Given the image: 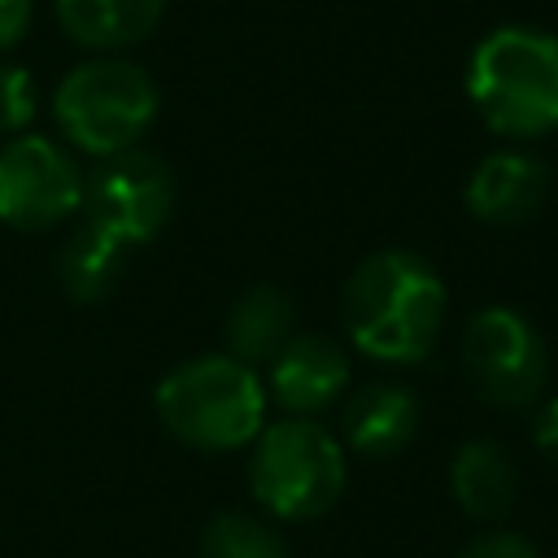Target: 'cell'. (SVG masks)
Masks as SVG:
<instances>
[{
	"instance_id": "cell-1",
	"label": "cell",
	"mask_w": 558,
	"mask_h": 558,
	"mask_svg": "<svg viewBox=\"0 0 558 558\" xmlns=\"http://www.w3.org/2000/svg\"><path fill=\"white\" fill-rule=\"evenodd\" d=\"M344 331L375 362H423L436 344L445 318V283L440 275L405 253L384 248L371 253L344 283Z\"/></svg>"
},
{
	"instance_id": "cell-2",
	"label": "cell",
	"mask_w": 558,
	"mask_h": 558,
	"mask_svg": "<svg viewBox=\"0 0 558 558\" xmlns=\"http://www.w3.org/2000/svg\"><path fill=\"white\" fill-rule=\"evenodd\" d=\"M466 96L484 126L506 140L558 131V35L536 26L488 31L466 61Z\"/></svg>"
},
{
	"instance_id": "cell-3",
	"label": "cell",
	"mask_w": 558,
	"mask_h": 558,
	"mask_svg": "<svg viewBox=\"0 0 558 558\" xmlns=\"http://www.w3.org/2000/svg\"><path fill=\"white\" fill-rule=\"evenodd\" d=\"M157 414L192 449H240L262 432L266 388L257 371L231 353L192 357L157 384Z\"/></svg>"
},
{
	"instance_id": "cell-4",
	"label": "cell",
	"mask_w": 558,
	"mask_h": 558,
	"mask_svg": "<svg viewBox=\"0 0 558 558\" xmlns=\"http://www.w3.org/2000/svg\"><path fill=\"white\" fill-rule=\"evenodd\" d=\"M52 113L61 135L87 157H118L157 118V83L126 57H87L74 65L57 96Z\"/></svg>"
},
{
	"instance_id": "cell-5",
	"label": "cell",
	"mask_w": 558,
	"mask_h": 558,
	"mask_svg": "<svg viewBox=\"0 0 558 558\" xmlns=\"http://www.w3.org/2000/svg\"><path fill=\"white\" fill-rule=\"evenodd\" d=\"M248 480L257 501L279 519H314L344 488V449L314 418H279L257 432Z\"/></svg>"
},
{
	"instance_id": "cell-6",
	"label": "cell",
	"mask_w": 558,
	"mask_h": 558,
	"mask_svg": "<svg viewBox=\"0 0 558 558\" xmlns=\"http://www.w3.org/2000/svg\"><path fill=\"white\" fill-rule=\"evenodd\" d=\"M462 366L484 401L501 410H527L545 392L549 353H545L541 331L519 310L488 305L466 323Z\"/></svg>"
},
{
	"instance_id": "cell-7",
	"label": "cell",
	"mask_w": 558,
	"mask_h": 558,
	"mask_svg": "<svg viewBox=\"0 0 558 558\" xmlns=\"http://www.w3.org/2000/svg\"><path fill=\"white\" fill-rule=\"evenodd\" d=\"M83 170L48 135H13L0 148V222L48 231L83 209Z\"/></svg>"
},
{
	"instance_id": "cell-8",
	"label": "cell",
	"mask_w": 558,
	"mask_h": 558,
	"mask_svg": "<svg viewBox=\"0 0 558 558\" xmlns=\"http://www.w3.org/2000/svg\"><path fill=\"white\" fill-rule=\"evenodd\" d=\"M83 205L92 227L122 240L126 248H140L170 222V209H174L170 166L140 148L105 157V166L83 187Z\"/></svg>"
},
{
	"instance_id": "cell-9",
	"label": "cell",
	"mask_w": 558,
	"mask_h": 558,
	"mask_svg": "<svg viewBox=\"0 0 558 558\" xmlns=\"http://www.w3.org/2000/svg\"><path fill=\"white\" fill-rule=\"evenodd\" d=\"M549 196V166L523 148L488 153L466 179V209L480 222L514 227L527 222Z\"/></svg>"
},
{
	"instance_id": "cell-10",
	"label": "cell",
	"mask_w": 558,
	"mask_h": 558,
	"mask_svg": "<svg viewBox=\"0 0 558 558\" xmlns=\"http://www.w3.org/2000/svg\"><path fill=\"white\" fill-rule=\"evenodd\" d=\"M344 384H349V362L327 336H292L270 357L275 401L296 418L327 410L344 392Z\"/></svg>"
},
{
	"instance_id": "cell-11",
	"label": "cell",
	"mask_w": 558,
	"mask_h": 558,
	"mask_svg": "<svg viewBox=\"0 0 558 558\" xmlns=\"http://www.w3.org/2000/svg\"><path fill=\"white\" fill-rule=\"evenodd\" d=\"M166 0H57L61 31L87 52H118L157 31Z\"/></svg>"
},
{
	"instance_id": "cell-12",
	"label": "cell",
	"mask_w": 558,
	"mask_h": 558,
	"mask_svg": "<svg viewBox=\"0 0 558 558\" xmlns=\"http://www.w3.org/2000/svg\"><path fill=\"white\" fill-rule=\"evenodd\" d=\"M418 432V401L397 384H366L344 405V436L362 458H392Z\"/></svg>"
},
{
	"instance_id": "cell-13",
	"label": "cell",
	"mask_w": 558,
	"mask_h": 558,
	"mask_svg": "<svg viewBox=\"0 0 558 558\" xmlns=\"http://www.w3.org/2000/svg\"><path fill=\"white\" fill-rule=\"evenodd\" d=\"M449 488L471 519H501L514 506V462L497 440H466L449 462Z\"/></svg>"
},
{
	"instance_id": "cell-14",
	"label": "cell",
	"mask_w": 558,
	"mask_h": 558,
	"mask_svg": "<svg viewBox=\"0 0 558 558\" xmlns=\"http://www.w3.org/2000/svg\"><path fill=\"white\" fill-rule=\"evenodd\" d=\"M292 340V301L275 283H253L227 314V344L240 362H270Z\"/></svg>"
},
{
	"instance_id": "cell-15",
	"label": "cell",
	"mask_w": 558,
	"mask_h": 558,
	"mask_svg": "<svg viewBox=\"0 0 558 558\" xmlns=\"http://www.w3.org/2000/svg\"><path fill=\"white\" fill-rule=\"evenodd\" d=\"M126 253H131V248H126L122 240H113V235H105L100 227L83 222V227L70 235V244L61 248V288H65L78 305L109 296V292L118 288L122 270H126Z\"/></svg>"
},
{
	"instance_id": "cell-16",
	"label": "cell",
	"mask_w": 558,
	"mask_h": 558,
	"mask_svg": "<svg viewBox=\"0 0 558 558\" xmlns=\"http://www.w3.org/2000/svg\"><path fill=\"white\" fill-rule=\"evenodd\" d=\"M201 558H288V545L253 514H218L201 536Z\"/></svg>"
},
{
	"instance_id": "cell-17",
	"label": "cell",
	"mask_w": 558,
	"mask_h": 558,
	"mask_svg": "<svg viewBox=\"0 0 558 558\" xmlns=\"http://www.w3.org/2000/svg\"><path fill=\"white\" fill-rule=\"evenodd\" d=\"M39 113V92L31 70L0 61V131L4 135H22Z\"/></svg>"
},
{
	"instance_id": "cell-18",
	"label": "cell",
	"mask_w": 558,
	"mask_h": 558,
	"mask_svg": "<svg viewBox=\"0 0 558 558\" xmlns=\"http://www.w3.org/2000/svg\"><path fill=\"white\" fill-rule=\"evenodd\" d=\"M458 558H541V554L532 549V541H523L514 532H488V536L471 541Z\"/></svg>"
},
{
	"instance_id": "cell-19",
	"label": "cell",
	"mask_w": 558,
	"mask_h": 558,
	"mask_svg": "<svg viewBox=\"0 0 558 558\" xmlns=\"http://www.w3.org/2000/svg\"><path fill=\"white\" fill-rule=\"evenodd\" d=\"M31 17H35V4L31 0H0V52L17 48L26 39Z\"/></svg>"
},
{
	"instance_id": "cell-20",
	"label": "cell",
	"mask_w": 558,
	"mask_h": 558,
	"mask_svg": "<svg viewBox=\"0 0 558 558\" xmlns=\"http://www.w3.org/2000/svg\"><path fill=\"white\" fill-rule=\"evenodd\" d=\"M532 440L558 462V397H549L532 418Z\"/></svg>"
}]
</instances>
